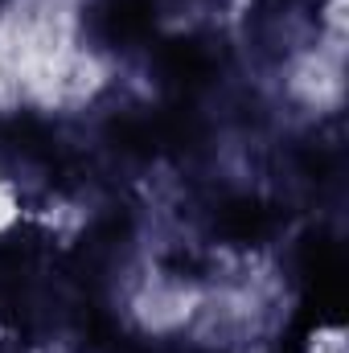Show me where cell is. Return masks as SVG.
<instances>
[{
    "mask_svg": "<svg viewBox=\"0 0 349 353\" xmlns=\"http://www.w3.org/2000/svg\"><path fill=\"white\" fill-rule=\"evenodd\" d=\"M292 279L263 251H226L201 271L189 345L206 353H271L292 321Z\"/></svg>",
    "mask_w": 349,
    "mask_h": 353,
    "instance_id": "cell-1",
    "label": "cell"
},
{
    "mask_svg": "<svg viewBox=\"0 0 349 353\" xmlns=\"http://www.w3.org/2000/svg\"><path fill=\"white\" fill-rule=\"evenodd\" d=\"M201 275L173 267L161 251H136L115 275L119 321L148 341H185L197 316Z\"/></svg>",
    "mask_w": 349,
    "mask_h": 353,
    "instance_id": "cell-2",
    "label": "cell"
},
{
    "mask_svg": "<svg viewBox=\"0 0 349 353\" xmlns=\"http://www.w3.org/2000/svg\"><path fill=\"white\" fill-rule=\"evenodd\" d=\"M275 90L279 103L300 119H333L346 107V41L308 33L296 46L283 50L275 66Z\"/></svg>",
    "mask_w": 349,
    "mask_h": 353,
    "instance_id": "cell-3",
    "label": "cell"
},
{
    "mask_svg": "<svg viewBox=\"0 0 349 353\" xmlns=\"http://www.w3.org/2000/svg\"><path fill=\"white\" fill-rule=\"evenodd\" d=\"M25 193H21V185H17V176L8 173L4 165H0V243L25 222Z\"/></svg>",
    "mask_w": 349,
    "mask_h": 353,
    "instance_id": "cell-4",
    "label": "cell"
},
{
    "mask_svg": "<svg viewBox=\"0 0 349 353\" xmlns=\"http://www.w3.org/2000/svg\"><path fill=\"white\" fill-rule=\"evenodd\" d=\"M21 111H25V87H21V74H17V66L0 41V119H12Z\"/></svg>",
    "mask_w": 349,
    "mask_h": 353,
    "instance_id": "cell-5",
    "label": "cell"
},
{
    "mask_svg": "<svg viewBox=\"0 0 349 353\" xmlns=\"http://www.w3.org/2000/svg\"><path fill=\"white\" fill-rule=\"evenodd\" d=\"M300 353H349L346 329H341L337 321H329V325H317V329H308V337H304Z\"/></svg>",
    "mask_w": 349,
    "mask_h": 353,
    "instance_id": "cell-6",
    "label": "cell"
},
{
    "mask_svg": "<svg viewBox=\"0 0 349 353\" xmlns=\"http://www.w3.org/2000/svg\"><path fill=\"white\" fill-rule=\"evenodd\" d=\"M62 4H74V8H83V12H87V8L94 4V0H62Z\"/></svg>",
    "mask_w": 349,
    "mask_h": 353,
    "instance_id": "cell-7",
    "label": "cell"
}]
</instances>
